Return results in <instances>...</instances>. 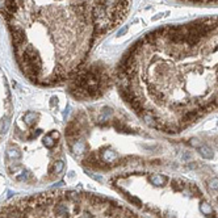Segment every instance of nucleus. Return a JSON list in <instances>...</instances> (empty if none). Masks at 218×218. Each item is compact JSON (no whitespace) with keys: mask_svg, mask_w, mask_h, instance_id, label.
Listing matches in <instances>:
<instances>
[{"mask_svg":"<svg viewBox=\"0 0 218 218\" xmlns=\"http://www.w3.org/2000/svg\"><path fill=\"white\" fill-rule=\"evenodd\" d=\"M116 83L134 113L164 133L180 131L185 113L218 109V16L147 33L121 59Z\"/></svg>","mask_w":218,"mask_h":218,"instance_id":"f257e3e1","label":"nucleus"},{"mask_svg":"<svg viewBox=\"0 0 218 218\" xmlns=\"http://www.w3.org/2000/svg\"><path fill=\"white\" fill-rule=\"evenodd\" d=\"M131 0H0L17 65L30 82L58 84L82 70L100 40L127 17Z\"/></svg>","mask_w":218,"mask_h":218,"instance_id":"f03ea898","label":"nucleus"},{"mask_svg":"<svg viewBox=\"0 0 218 218\" xmlns=\"http://www.w3.org/2000/svg\"><path fill=\"white\" fill-rule=\"evenodd\" d=\"M0 218H142L120 201L80 191H49L15 198Z\"/></svg>","mask_w":218,"mask_h":218,"instance_id":"7ed1b4c3","label":"nucleus"},{"mask_svg":"<svg viewBox=\"0 0 218 218\" xmlns=\"http://www.w3.org/2000/svg\"><path fill=\"white\" fill-rule=\"evenodd\" d=\"M110 74L107 69L93 66L80 70L71 78L70 92L79 100H93L100 97L110 86Z\"/></svg>","mask_w":218,"mask_h":218,"instance_id":"20e7f679","label":"nucleus"},{"mask_svg":"<svg viewBox=\"0 0 218 218\" xmlns=\"http://www.w3.org/2000/svg\"><path fill=\"white\" fill-rule=\"evenodd\" d=\"M180 2L193 4H218V0H180Z\"/></svg>","mask_w":218,"mask_h":218,"instance_id":"39448f33","label":"nucleus"},{"mask_svg":"<svg viewBox=\"0 0 218 218\" xmlns=\"http://www.w3.org/2000/svg\"><path fill=\"white\" fill-rule=\"evenodd\" d=\"M200 154L204 156V158H208V159H210V158H213V151L208 147V146H202V147H200Z\"/></svg>","mask_w":218,"mask_h":218,"instance_id":"423d86ee","label":"nucleus"},{"mask_svg":"<svg viewBox=\"0 0 218 218\" xmlns=\"http://www.w3.org/2000/svg\"><path fill=\"white\" fill-rule=\"evenodd\" d=\"M208 188L210 189V191H218V179L214 177V179H210V180L208 181Z\"/></svg>","mask_w":218,"mask_h":218,"instance_id":"0eeeda50","label":"nucleus"}]
</instances>
